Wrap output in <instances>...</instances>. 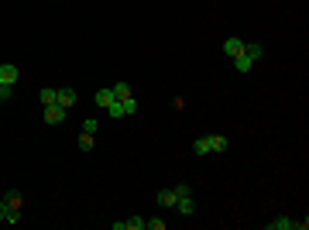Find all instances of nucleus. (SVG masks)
I'll use <instances>...</instances> for the list:
<instances>
[{
    "instance_id": "f257e3e1",
    "label": "nucleus",
    "mask_w": 309,
    "mask_h": 230,
    "mask_svg": "<svg viewBox=\"0 0 309 230\" xmlns=\"http://www.w3.org/2000/svg\"><path fill=\"white\" fill-rule=\"evenodd\" d=\"M17 79H21V69H17L14 62H0V86H10V89H14Z\"/></svg>"
},
{
    "instance_id": "f03ea898",
    "label": "nucleus",
    "mask_w": 309,
    "mask_h": 230,
    "mask_svg": "<svg viewBox=\"0 0 309 230\" xmlns=\"http://www.w3.org/2000/svg\"><path fill=\"white\" fill-rule=\"evenodd\" d=\"M76 89H73V86H59V89H55V103H59V107H66V110H73V107H76Z\"/></svg>"
},
{
    "instance_id": "7ed1b4c3",
    "label": "nucleus",
    "mask_w": 309,
    "mask_h": 230,
    "mask_svg": "<svg viewBox=\"0 0 309 230\" xmlns=\"http://www.w3.org/2000/svg\"><path fill=\"white\" fill-rule=\"evenodd\" d=\"M62 120H66V107L48 103V107H45V124H52V127H55V124H62Z\"/></svg>"
},
{
    "instance_id": "20e7f679",
    "label": "nucleus",
    "mask_w": 309,
    "mask_h": 230,
    "mask_svg": "<svg viewBox=\"0 0 309 230\" xmlns=\"http://www.w3.org/2000/svg\"><path fill=\"white\" fill-rule=\"evenodd\" d=\"M206 145H210V152H217V154H224L231 148V141H227L224 134H206Z\"/></svg>"
},
{
    "instance_id": "39448f33",
    "label": "nucleus",
    "mask_w": 309,
    "mask_h": 230,
    "mask_svg": "<svg viewBox=\"0 0 309 230\" xmlns=\"http://www.w3.org/2000/svg\"><path fill=\"white\" fill-rule=\"evenodd\" d=\"M172 210H179L182 217H193L196 203H193V196H175V206H172Z\"/></svg>"
},
{
    "instance_id": "423d86ee",
    "label": "nucleus",
    "mask_w": 309,
    "mask_h": 230,
    "mask_svg": "<svg viewBox=\"0 0 309 230\" xmlns=\"http://www.w3.org/2000/svg\"><path fill=\"white\" fill-rule=\"evenodd\" d=\"M154 203H158L161 210H172V206H175V189H161V192L154 196Z\"/></svg>"
},
{
    "instance_id": "0eeeda50",
    "label": "nucleus",
    "mask_w": 309,
    "mask_h": 230,
    "mask_svg": "<svg viewBox=\"0 0 309 230\" xmlns=\"http://www.w3.org/2000/svg\"><path fill=\"white\" fill-rule=\"evenodd\" d=\"M244 55H247L251 62H258V59L265 55V45H258V41H244Z\"/></svg>"
},
{
    "instance_id": "6e6552de",
    "label": "nucleus",
    "mask_w": 309,
    "mask_h": 230,
    "mask_svg": "<svg viewBox=\"0 0 309 230\" xmlns=\"http://www.w3.org/2000/svg\"><path fill=\"white\" fill-rule=\"evenodd\" d=\"M268 230H296V220L292 217H275V220H268Z\"/></svg>"
},
{
    "instance_id": "1a4fd4ad",
    "label": "nucleus",
    "mask_w": 309,
    "mask_h": 230,
    "mask_svg": "<svg viewBox=\"0 0 309 230\" xmlns=\"http://www.w3.org/2000/svg\"><path fill=\"white\" fill-rule=\"evenodd\" d=\"M240 52H244V41H240V38H227V41H224V55H240Z\"/></svg>"
},
{
    "instance_id": "9d476101",
    "label": "nucleus",
    "mask_w": 309,
    "mask_h": 230,
    "mask_svg": "<svg viewBox=\"0 0 309 230\" xmlns=\"http://www.w3.org/2000/svg\"><path fill=\"white\" fill-rule=\"evenodd\" d=\"M233 69H237V73H251V69H254V62L240 52V55H233Z\"/></svg>"
},
{
    "instance_id": "9b49d317",
    "label": "nucleus",
    "mask_w": 309,
    "mask_h": 230,
    "mask_svg": "<svg viewBox=\"0 0 309 230\" xmlns=\"http://www.w3.org/2000/svg\"><path fill=\"white\" fill-rule=\"evenodd\" d=\"M93 100H96V107H110L117 96H114V89H96V96H93Z\"/></svg>"
},
{
    "instance_id": "f8f14e48",
    "label": "nucleus",
    "mask_w": 309,
    "mask_h": 230,
    "mask_svg": "<svg viewBox=\"0 0 309 230\" xmlns=\"http://www.w3.org/2000/svg\"><path fill=\"white\" fill-rule=\"evenodd\" d=\"M38 100H41V107L55 103V86H45V89H38Z\"/></svg>"
},
{
    "instance_id": "ddd939ff",
    "label": "nucleus",
    "mask_w": 309,
    "mask_h": 230,
    "mask_svg": "<svg viewBox=\"0 0 309 230\" xmlns=\"http://www.w3.org/2000/svg\"><path fill=\"white\" fill-rule=\"evenodd\" d=\"M120 107H124V114H138V96L131 93V96H124L120 100Z\"/></svg>"
},
{
    "instance_id": "4468645a",
    "label": "nucleus",
    "mask_w": 309,
    "mask_h": 230,
    "mask_svg": "<svg viewBox=\"0 0 309 230\" xmlns=\"http://www.w3.org/2000/svg\"><path fill=\"white\" fill-rule=\"evenodd\" d=\"M3 203H7V206H14V210H21V192H17V189L3 192Z\"/></svg>"
},
{
    "instance_id": "2eb2a0df",
    "label": "nucleus",
    "mask_w": 309,
    "mask_h": 230,
    "mask_svg": "<svg viewBox=\"0 0 309 230\" xmlns=\"http://www.w3.org/2000/svg\"><path fill=\"white\" fill-rule=\"evenodd\" d=\"M110 89H114V96H117V100H124V96H131V86H127V82H114Z\"/></svg>"
},
{
    "instance_id": "dca6fc26",
    "label": "nucleus",
    "mask_w": 309,
    "mask_h": 230,
    "mask_svg": "<svg viewBox=\"0 0 309 230\" xmlns=\"http://www.w3.org/2000/svg\"><path fill=\"white\" fill-rule=\"evenodd\" d=\"M79 152H89V148H93V134H86V131H79Z\"/></svg>"
},
{
    "instance_id": "f3484780",
    "label": "nucleus",
    "mask_w": 309,
    "mask_h": 230,
    "mask_svg": "<svg viewBox=\"0 0 309 230\" xmlns=\"http://www.w3.org/2000/svg\"><path fill=\"white\" fill-rule=\"evenodd\" d=\"M103 110H107L110 117H127V114H124V107H120V100H114V103H110V107H103Z\"/></svg>"
},
{
    "instance_id": "a211bd4d",
    "label": "nucleus",
    "mask_w": 309,
    "mask_h": 230,
    "mask_svg": "<svg viewBox=\"0 0 309 230\" xmlns=\"http://www.w3.org/2000/svg\"><path fill=\"white\" fill-rule=\"evenodd\" d=\"M82 131H86V134H96V131H100V120H96V117H86V120H82Z\"/></svg>"
},
{
    "instance_id": "6ab92c4d",
    "label": "nucleus",
    "mask_w": 309,
    "mask_h": 230,
    "mask_svg": "<svg viewBox=\"0 0 309 230\" xmlns=\"http://www.w3.org/2000/svg\"><path fill=\"white\" fill-rule=\"evenodd\" d=\"M193 152H196V154H210V145H206V138H196V141H193Z\"/></svg>"
},
{
    "instance_id": "aec40b11",
    "label": "nucleus",
    "mask_w": 309,
    "mask_h": 230,
    "mask_svg": "<svg viewBox=\"0 0 309 230\" xmlns=\"http://www.w3.org/2000/svg\"><path fill=\"white\" fill-rule=\"evenodd\" d=\"M3 224H10V227H14V224H21V210L7 206V220H3Z\"/></svg>"
},
{
    "instance_id": "412c9836",
    "label": "nucleus",
    "mask_w": 309,
    "mask_h": 230,
    "mask_svg": "<svg viewBox=\"0 0 309 230\" xmlns=\"http://www.w3.org/2000/svg\"><path fill=\"white\" fill-rule=\"evenodd\" d=\"M127 230H145V217H131V220H124Z\"/></svg>"
},
{
    "instance_id": "4be33fe9",
    "label": "nucleus",
    "mask_w": 309,
    "mask_h": 230,
    "mask_svg": "<svg viewBox=\"0 0 309 230\" xmlns=\"http://www.w3.org/2000/svg\"><path fill=\"white\" fill-rule=\"evenodd\" d=\"M145 227L148 230H165V220H161V217H152V220H145Z\"/></svg>"
},
{
    "instance_id": "5701e85b",
    "label": "nucleus",
    "mask_w": 309,
    "mask_h": 230,
    "mask_svg": "<svg viewBox=\"0 0 309 230\" xmlns=\"http://www.w3.org/2000/svg\"><path fill=\"white\" fill-rule=\"evenodd\" d=\"M175 196H193V186H189V182H179V186H175Z\"/></svg>"
},
{
    "instance_id": "b1692460",
    "label": "nucleus",
    "mask_w": 309,
    "mask_h": 230,
    "mask_svg": "<svg viewBox=\"0 0 309 230\" xmlns=\"http://www.w3.org/2000/svg\"><path fill=\"white\" fill-rule=\"evenodd\" d=\"M0 220H7V203L0 199Z\"/></svg>"
}]
</instances>
